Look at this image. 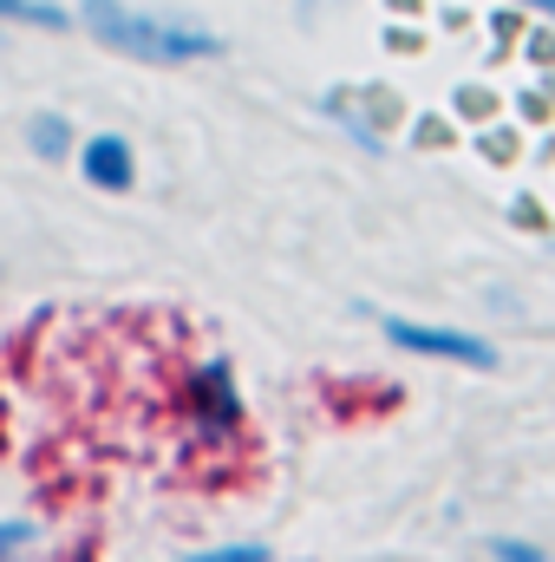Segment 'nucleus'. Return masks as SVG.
<instances>
[{"instance_id":"1","label":"nucleus","mask_w":555,"mask_h":562,"mask_svg":"<svg viewBox=\"0 0 555 562\" xmlns=\"http://www.w3.org/2000/svg\"><path fill=\"white\" fill-rule=\"evenodd\" d=\"M72 20H79L99 46H112V53H125V59H138V66H190V59L223 53V40H216L209 26L177 20V13H138V7H125V0H86Z\"/></svg>"},{"instance_id":"2","label":"nucleus","mask_w":555,"mask_h":562,"mask_svg":"<svg viewBox=\"0 0 555 562\" xmlns=\"http://www.w3.org/2000/svg\"><path fill=\"white\" fill-rule=\"evenodd\" d=\"M386 340L399 353H418V360H451V367H471V373H497V347L484 334H464V327H424V321H406V314H380Z\"/></svg>"},{"instance_id":"3","label":"nucleus","mask_w":555,"mask_h":562,"mask_svg":"<svg viewBox=\"0 0 555 562\" xmlns=\"http://www.w3.org/2000/svg\"><path fill=\"white\" fill-rule=\"evenodd\" d=\"M190 431L209 438V445H223V438L242 431V393H236V373L223 360H209V367L190 373Z\"/></svg>"},{"instance_id":"4","label":"nucleus","mask_w":555,"mask_h":562,"mask_svg":"<svg viewBox=\"0 0 555 562\" xmlns=\"http://www.w3.org/2000/svg\"><path fill=\"white\" fill-rule=\"evenodd\" d=\"M79 170H86L92 190H132L138 183V150L118 132H92V138L79 144Z\"/></svg>"},{"instance_id":"5","label":"nucleus","mask_w":555,"mask_h":562,"mask_svg":"<svg viewBox=\"0 0 555 562\" xmlns=\"http://www.w3.org/2000/svg\"><path fill=\"white\" fill-rule=\"evenodd\" d=\"M26 150H33L39 164H59V157L72 150V125H66L59 112H33V119H26Z\"/></svg>"},{"instance_id":"6","label":"nucleus","mask_w":555,"mask_h":562,"mask_svg":"<svg viewBox=\"0 0 555 562\" xmlns=\"http://www.w3.org/2000/svg\"><path fill=\"white\" fill-rule=\"evenodd\" d=\"M0 20H20V26H39V33H66L72 13L59 0H0Z\"/></svg>"},{"instance_id":"7","label":"nucleus","mask_w":555,"mask_h":562,"mask_svg":"<svg viewBox=\"0 0 555 562\" xmlns=\"http://www.w3.org/2000/svg\"><path fill=\"white\" fill-rule=\"evenodd\" d=\"M196 562H275L269 543H216V550H196Z\"/></svg>"},{"instance_id":"8","label":"nucleus","mask_w":555,"mask_h":562,"mask_svg":"<svg viewBox=\"0 0 555 562\" xmlns=\"http://www.w3.org/2000/svg\"><path fill=\"white\" fill-rule=\"evenodd\" d=\"M484 550L503 557V562H543V543H523V537H490Z\"/></svg>"},{"instance_id":"9","label":"nucleus","mask_w":555,"mask_h":562,"mask_svg":"<svg viewBox=\"0 0 555 562\" xmlns=\"http://www.w3.org/2000/svg\"><path fill=\"white\" fill-rule=\"evenodd\" d=\"M26 543H33V524H20V517L0 524V557H13V550H26Z\"/></svg>"},{"instance_id":"10","label":"nucleus","mask_w":555,"mask_h":562,"mask_svg":"<svg viewBox=\"0 0 555 562\" xmlns=\"http://www.w3.org/2000/svg\"><path fill=\"white\" fill-rule=\"evenodd\" d=\"M517 7H530V13H543V20L555 26V0H517Z\"/></svg>"}]
</instances>
